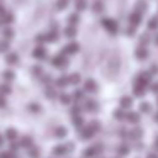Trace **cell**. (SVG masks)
Wrapping results in <instances>:
<instances>
[{
	"instance_id": "55",
	"label": "cell",
	"mask_w": 158,
	"mask_h": 158,
	"mask_svg": "<svg viewBox=\"0 0 158 158\" xmlns=\"http://www.w3.org/2000/svg\"><path fill=\"white\" fill-rule=\"evenodd\" d=\"M2 143H4V139H2V138H0V146H2Z\"/></svg>"
},
{
	"instance_id": "42",
	"label": "cell",
	"mask_w": 158,
	"mask_h": 158,
	"mask_svg": "<svg viewBox=\"0 0 158 158\" xmlns=\"http://www.w3.org/2000/svg\"><path fill=\"white\" fill-rule=\"evenodd\" d=\"M90 127H92V129H94V131H95V133H97V131L100 129V124H99V121H94V123L90 124Z\"/></svg>"
},
{
	"instance_id": "44",
	"label": "cell",
	"mask_w": 158,
	"mask_h": 158,
	"mask_svg": "<svg viewBox=\"0 0 158 158\" xmlns=\"http://www.w3.org/2000/svg\"><path fill=\"white\" fill-rule=\"evenodd\" d=\"M134 31H136V26H129L126 34H127V36H134Z\"/></svg>"
},
{
	"instance_id": "28",
	"label": "cell",
	"mask_w": 158,
	"mask_h": 158,
	"mask_svg": "<svg viewBox=\"0 0 158 158\" xmlns=\"http://www.w3.org/2000/svg\"><path fill=\"white\" fill-rule=\"evenodd\" d=\"M139 110H141V112H144V114L151 112V104H148V102H143V104L139 106Z\"/></svg>"
},
{
	"instance_id": "32",
	"label": "cell",
	"mask_w": 158,
	"mask_h": 158,
	"mask_svg": "<svg viewBox=\"0 0 158 158\" xmlns=\"http://www.w3.org/2000/svg\"><path fill=\"white\" fill-rule=\"evenodd\" d=\"M29 156L31 158H38L39 156V148H29Z\"/></svg>"
},
{
	"instance_id": "7",
	"label": "cell",
	"mask_w": 158,
	"mask_h": 158,
	"mask_svg": "<svg viewBox=\"0 0 158 158\" xmlns=\"http://www.w3.org/2000/svg\"><path fill=\"white\" fill-rule=\"evenodd\" d=\"M134 56H136L138 60H146V58H148V49H146V46H139V48L136 49V53H134Z\"/></svg>"
},
{
	"instance_id": "29",
	"label": "cell",
	"mask_w": 158,
	"mask_h": 158,
	"mask_svg": "<svg viewBox=\"0 0 158 158\" xmlns=\"http://www.w3.org/2000/svg\"><path fill=\"white\" fill-rule=\"evenodd\" d=\"M29 110H31V112H34V114H39L41 112V106H39V104H29Z\"/></svg>"
},
{
	"instance_id": "4",
	"label": "cell",
	"mask_w": 158,
	"mask_h": 158,
	"mask_svg": "<svg viewBox=\"0 0 158 158\" xmlns=\"http://www.w3.org/2000/svg\"><path fill=\"white\" fill-rule=\"evenodd\" d=\"M32 56H34L36 60H46L48 53H46L44 46H43V44H39V46H36V48H34V51H32Z\"/></svg>"
},
{
	"instance_id": "31",
	"label": "cell",
	"mask_w": 158,
	"mask_h": 158,
	"mask_svg": "<svg viewBox=\"0 0 158 158\" xmlns=\"http://www.w3.org/2000/svg\"><path fill=\"white\" fill-rule=\"evenodd\" d=\"M114 117H116V119H126V112H124L123 109H117L116 112H114Z\"/></svg>"
},
{
	"instance_id": "40",
	"label": "cell",
	"mask_w": 158,
	"mask_h": 158,
	"mask_svg": "<svg viewBox=\"0 0 158 158\" xmlns=\"http://www.w3.org/2000/svg\"><path fill=\"white\" fill-rule=\"evenodd\" d=\"M4 78L5 80H14V72H10V70H9V72H5L4 73Z\"/></svg>"
},
{
	"instance_id": "33",
	"label": "cell",
	"mask_w": 158,
	"mask_h": 158,
	"mask_svg": "<svg viewBox=\"0 0 158 158\" xmlns=\"http://www.w3.org/2000/svg\"><path fill=\"white\" fill-rule=\"evenodd\" d=\"M148 41H150V36H148V34H141V38H139V46H146Z\"/></svg>"
},
{
	"instance_id": "45",
	"label": "cell",
	"mask_w": 158,
	"mask_h": 158,
	"mask_svg": "<svg viewBox=\"0 0 158 158\" xmlns=\"http://www.w3.org/2000/svg\"><path fill=\"white\" fill-rule=\"evenodd\" d=\"M131 136H133V138H136V139H138V138L141 136V129H134L133 133H131Z\"/></svg>"
},
{
	"instance_id": "18",
	"label": "cell",
	"mask_w": 158,
	"mask_h": 158,
	"mask_svg": "<svg viewBox=\"0 0 158 158\" xmlns=\"http://www.w3.org/2000/svg\"><path fill=\"white\" fill-rule=\"evenodd\" d=\"M65 36L66 38H75L77 36V27L75 26H68V27L65 29Z\"/></svg>"
},
{
	"instance_id": "46",
	"label": "cell",
	"mask_w": 158,
	"mask_h": 158,
	"mask_svg": "<svg viewBox=\"0 0 158 158\" xmlns=\"http://www.w3.org/2000/svg\"><path fill=\"white\" fill-rule=\"evenodd\" d=\"M72 114H73V116H77V114H80V107H78V106L72 107Z\"/></svg>"
},
{
	"instance_id": "39",
	"label": "cell",
	"mask_w": 158,
	"mask_h": 158,
	"mask_svg": "<svg viewBox=\"0 0 158 158\" xmlns=\"http://www.w3.org/2000/svg\"><path fill=\"white\" fill-rule=\"evenodd\" d=\"M32 73H34L36 77H41V73H43V68H41V66H32Z\"/></svg>"
},
{
	"instance_id": "48",
	"label": "cell",
	"mask_w": 158,
	"mask_h": 158,
	"mask_svg": "<svg viewBox=\"0 0 158 158\" xmlns=\"http://www.w3.org/2000/svg\"><path fill=\"white\" fill-rule=\"evenodd\" d=\"M151 92L158 94V83H153V85H151Z\"/></svg>"
},
{
	"instance_id": "30",
	"label": "cell",
	"mask_w": 158,
	"mask_h": 158,
	"mask_svg": "<svg viewBox=\"0 0 158 158\" xmlns=\"http://www.w3.org/2000/svg\"><path fill=\"white\" fill-rule=\"evenodd\" d=\"M12 36H14V31L10 27H5L4 29V39H12Z\"/></svg>"
},
{
	"instance_id": "5",
	"label": "cell",
	"mask_w": 158,
	"mask_h": 158,
	"mask_svg": "<svg viewBox=\"0 0 158 158\" xmlns=\"http://www.w3.org/2000/svg\"><path fill=\"white\" fill-rule=\"evenodd\" d=\"M61 53L63 55H75V53H78V44L77 43H68Z\"/></svg>"
},
{
	"instance_id": "1",
	"label": "cell",
	"mask_w": 158,
	"mask_h": 158,
	"mask_svg": "<svg viewBox=\"0 0 158 158\" xmlns=\"http://www.w3.org/2000/svg\"><path fill=\"white\" fill-rule=\"evenodd\" d=\"M102 26L106 27V31H109L110 34H117V31H119V26H117V22L114 21V19H102Z\"/></svg>"
},
{
	"instance_id": "13",
	"label": "cell",
	"mask_w": 158,
	"mask_h": 158,
	"mask_svg": "<svg viewBox=\"0 0 158 158\" xmlns=\"http://www.w3.org/2000/svg\"><path fill=\"white\" fill-rule=\"evenodd\" d=\"M68 82H70V85H78L82 82V77L78 73H72V75H68Z\"/></svg>"
},
{
	"instance_id": "34",
	"label": "cell",
	"mask_w": 158,
	"mask_h": 158,
	"mask_svg": "<svg viewBox=\"0 0 158 158\" xmlns=\"http://www.w3.org/2000/svg\"><path fill=\"white\" fill-rule=\"evenodd\" d=\"M0 158H15V153L14 151H2V153H0Z\"/></svg>"
},
{
	"instance_id": "53",
	"label": "cell",
	"mask_w": 158,
	"mask_h": 158,
	"mask_svg": "<svg viewBox=\"0 0 158 158\" xmlns=\"http://www.w3.org/2000/svg\"><path fill=\"white\" fill-rule=\"evenodd\" d=\"M155 43H156V44H158V34L155 36Z\"/></svg>"
},
{
	"instance_id": "3",
	"label": "cell",
	"mask_w": 158,
	"mask_h": 158,
	"mask_svg": "<svg viewBox=\"0 0 158 158\" xmlns=\"http://www.w3.org/2000/svg\"><path fill=\"white\" fill-rule=\"evenodd\" d=\"M51 63H53V66H56V68H65V66L68 65V61H66V58L63 56V53H60V55L53 56Z\"/></svg>"
},
{
	"instance_id": "56",
	"label": "cell",
	"mask_w": 158,
	"mask_h": 158,
	"mask_svg": "<svg viewBox=\"0 0 158 158\" xmlns=\"http://www.w3.org/2000/svg\"><path fill=\"white\" fill-rule=\"evenodd\" d=\"M0 12H4V10H2V7H0Z\"/></svg>"
},
{
	"instance_id": "38",
	"label": "cell",
	"mask_w": 158,
	"mask_h": 158,
	"mask_svg": "<svg viewBox=\"0 0 158 158\" xmlns=\"http://www.w3.org/2000/svg\"><path fill=\"white\" fill-rule=\"evenodd\" d=\"M56 7H58L60 10H61V9H66L68 7V0H58V5H56Z\"/></svg>"
},
{
	"instance_id": "52",
	"label": "cell",
	"mask_w": 158,
	"mask_h": 158,
	"mask_svg": "<svg viewBox=\"0 0 158 158\" xmlns=\"http://www.w3.org/2000/svg\"><path fill=\"white\" fill-rule=\"evenodd\" d=\"M155 148H158V138H156V141H155V144H153Z\"/></svg>"
},
{
	"instance_id": "23",
	"label": "cell",
	"mask_w": 158,
	"mask_h": 158,
	"mask_svg": "<svg viewBox=\"0 0 158 158\" xmlns=\"http://www.w3.org/2000/svg\"><path fill=\"white\" fill-rule=\"evenodd\" d=\"M21 146H24V148H31L32 146V139H31V136H24L21 139Z\"/></svg>"
},
{
	"instance_id": "25",
	"label": "cell",
	"mask_w": 158,
	"mask_h": 158,
	"mask_svg": "<svg viewBox=\"0 0 158 158\" xmlns=\"http://www.w3.org/2000/svg\"><path fill=\"white\" fill-rule=\"evenodd\" d=\"M10 44H9V39H4V41H0V53H7Z\"/></svg>"
},
{
	"instance_id": "15",
	"label": "cell",
	"mask_w": 158,
	"mask_h": 158,
	"mask_svg": "<svg viewBox=\"0 0 158 158\" xmlns=\"http://www.w3.org/2000/svg\"><path fill=\"white\" fill-rule=\"evenodd\" d=\"M126 119L129 121L131 124H138V123H139V114H136V112H127V114H126Z\"/></svg>"
},
{
	"instance_id": "17",
	"label": "cell",
	"mask_w": 158,
	"mask_h": 158,
	"mask_svg": "<svg viewBox=\"0 0 158 158\" xmlns=\"http://www.w3.org/2000/svg\"><path fill=\"white\" fill-rule=\"evenodd\" d=\"M70 82H68V77H60L58 80H56V87H60V89H63V87H68Z\"/></svg>"
},
{
	"instance_id": "20",
	"label": "cell",
	"mask_w": 158,
	"mask_h": 158,
	"mask_svg": "<svg viewBox=\"0 0 158 158\" xmlns=\"http://www.w3.org/2000/svg\"><path fill=\"white\" fill-rule=\"evenodd\" d=\"M72 100H73V97H72V95H68V94H61V95H60V102L65 104V106L72 104Z\"/></svg>"
},
{
	"instance_id": "36",
	"label": "cell",
	"mask_w": 158,
	"mask_h": 158,
	"mask_svg": "<svg viewBox=\"0 0 158 158\" xmlns=\"http://www.w3.org/2000/svg\"><path fill=\"white\" fill-rule=\"evenodd\" d=\"M56 39H58V32H56V31H51V32L48 34V41H53V43H55Z\"/></svg>"
},
{
	"instance_id": "24",
	"label": "cell",
	"mask_w": 158,
	"mask_h": 158,
	"mask_svg": "<svg viewBox=\"0 0 158 158\" xmlns=\"http://www.w3.org/2000/svg\"><path fill=\"white\" fill-rule=\"evenodd\" d=\"M83 155H85V158H92V156H95V155H97V150H95V146H92V148H87V150L83 151Z\"/></svg>"
},
{
	"instance_id": "43",
	"label": "cell",
	"mask_w": 158,
	"mask_h": 158,
	"mask_svg": "<svg viewBox=\"0 0 158 158\" xmlns=\"http://www.w3.org/2000/svg\"><path fill=\"white\" fill-rule=\"evenodd\" d=\"M92 9H94V12H100V10H102V4H100V2H95Z\"/></svg>"
},
{
	"instance_id": "12",
	"label": "cell",
	"mask_w": 158,
	"mask_h": 158,
	"mask_svg": "<svg viewBox=\"0 0 158 158\" xmlns=\"http://www.w3.org/2000/svg\"><path fill=\"white\" fill-rule=\"evenodd\" d=\"M85 107L87 110H90V112H95L97 109H99V106H97V102L95 100H92V99H89V100H85Z\"/></svg>"
},
{
	"instance_id": "8",
	"label": "cell",
	"mask_w": 158,
	"mask_h": 158,
	"mask_svg": "<svg viewBox=\"0 0 158 158\" xmlns=\"http://www.w3.org/2000/svg\"><path fill=\"white\" fill-rule=\"evenodd\" d=\"M141 15L143 14H139V12H133V14L129 15V24L131 26H139L141 24Z\"/></svg>"
},
{
	"instance_id": "50",
	"label": "cell",
	"mask_w": 158,
	"mask_h": 158,
	"mask_svg": "<svg viewBox=\"0 0 158 158\" xmlns=\"http://www.w3.org/2000/svg\"><path fill=\"white\" fill-rule=\"evenodd\" d=\"M150 72H151V75H155V73H158V66H156V65H153V66H151V70H150Z\"/></svg>"
},
{
	"instance_id": "2",
	"label": "cell",
	"mask_w": 158,
	"mask_h": 158,
	"mask_svg": "<svg viewBox=\"0 0 158 158\" xmlns=\"http://www.w3.org/2000/svg\"><path fill=\"white\" fill-rule=\"evenodd\" d=\"M72 148H73L72 144H58V146L53 148V155H56V156H65Z\"/></svg>"
},
{
	"instance_id": "19",
	"label": "cell",
	"mask_w": 158,
	"mask_h": 158,
	"mask_svg": "<svg viewBox=\"0 0 158 158\" xmlns=\"http://www.w3.org/2000/svg\"><path fill=\"white\" fill-rule=\"evenodd\" d=\"M78 21H80L78 12H75V14H70V15H68V24H70V26H77V24H78Z\"/></svg>"
},
{
	"instance_id": "26",
	"label": "cell",
	"mask_w": 158,
	"mask_h": 158,
	"mask_svg": "<svg viewBox=\"0 0 158 158\" xmlns=\"http://www.w3.org/2000/svg\"><path fill=\"white\" fill-rule=\"evenodd\" d=\"M75 7H77V10H78V12H82V10H85V9H87V2H85V0H77Z\"/></svg>"
},
{
	"instance_id": "22",
	"label": "cell",
	"mask_w": 158,
	"mask_h": 158,
	"mask_svg": "<svg viewBox=\"0 0 158 158\" xmlns=\"http://www.w3.org/2000/svg\"><path fill=\"white\" fill-rule=\"evenodd\" d=\"M72 97H73V100H75V102H82L85 95H83V90H75Z\"/></svg>"
},
{
	"instance_id": "49",
	"label": "cell",
	"mask_w": 158,
	"mask_h": 158,
	"mask_svg": "<svg viewBox=\"0 0 158 158\" xmlns=\"http://www.w3.org/2000/svg\"><path fill=\"white\" fill-rule=\"evenodd\" d=\"M0 107H5V97L0 94Z\"/></svg>"
},
{
	"instance_id": "10",
	"label": "cell",
	"mask_w": 158,
	"mask_h": 158,
	"mask_svg": "<svg viewBox=\"0 0 158 158\" xmlns=\"http://www.w3.org/2000/svg\"><path fill=\"white\" fill-rule=\"evenodd\" d=\"M5 138L9 139V143H14V141L19 139V134L15 129H7V133H5Z\"/></svg>"
},
{
	"instance_id": "6",
	"label": "cell",
	"mask_w": 158,
	"mask_h": 158,
	"mask_svg": "<svg viewBox=\"0 0 158 158\" xmlns=\"http://www.w3.org/2000/svg\"><path fill=\"white\" fill-rule=\"evenodd\" d=\"M83 90L85 92H90V94H95L97 92V83H95V80H87L85 82V85H83Z\"/></svg>"
},
{
	"instance_id": "35",
	"label": "cell",
	"mask_w": 158,
	"mask_h": 158,
	"mask_svg": "<svg viewBox=\"0 0 158 158\" xmlns=\"http://www.w3.org/2000/svg\"><path fill=\"white\" fill-rule=\"evenodd\" d=\"M0 94H2V95L10 94V85H0Z\"/></svg>"
},
{
	"instance_id": "37",
	"label": "cell",
	"mask_w": 158,
	"mask_h": 158,
	"mask_svg": "<svg viewBox=\"0 0 158 158\" xmlns=\"http://www.w3.org/2000/svg\"><path fill=\"white\" fill-rule=\"evenodd\" d=\"M56 136H58V138H65L66 136V129H65V127H58V129H56Z\"/></svg>"
},
{
	"instance_id": "9",
	"label": "cell",
	"mask_w": 158,
	"mask_h": 158,
	"mask_svg": "<svg viewBox=\"0 0 158 158\" xmlns=\"http://www.w3.org/2000/svg\"><path fill=\"white\" fill-rule=\"evenodd\" d=\"M80 131H82V139H90V138L95 134V131H94L90 126H89V127H82Z\"/></svg>"
},
{
	"instance_id": "51",
	"label": "cell",
	"mask_w": 158,
	"mask_h": 158,
	"mask_svg": "<svg viewBox=\"0 0 158 158\" xmlns=\"http://www.w3.org/2000/svg\"><path fill=\"white\" fill-rule=\"evenodd\" d=\"M148 158H158V156H156V155H155V153H151V155H150V156H148Z\"/></svg>"
},
{
	"instance_id": "21",
	"label": "cell",
	"mask_w": 158,
	"mask_h": 158,
	"mask_svg": "<svg viewBox=\"0 0 158 158\" xmlns=\"http://www.w3.org/2000/svg\"><path fill=\"white\" fill-rule=\"evenodd\" d=\"M73 124H75V127H78V129H82V127H83V119H82L80 114L73 116Z\"/></svg>"
},
{
	"instance_id": "54",
	"label": "cell",
	"mask_w": 158,
	"mask_h": 158,
	"mask_svg": "<svg viewBox=\"0 0 158 158\" xmlns=\"http://www.w3.org/2000/svg\"><path fill=\"white\" fill-rule=\"evenodd\" d=\"M155 121H156V123H158V114H155Z\"/></svg>"
},
{
	"instance_id": "47",
	"label": "cell",
	"mask_w": 158,
	"mask_h": 158,
	"mask_svg": "<svg viewBox=\"0 0 158 158\" xmlns=\"http://www.w3.org/2000/svg\"><path fill=\"white\" fill-rule=\"evenodd\" d=\"M46 95H49V97H55V90H53V89H46Z\"/></svg>"
},
{
	"instance_id": "16",
	"label": "cell",
	"mask_w": 158,
	"mask_h": 158,
	"mask_svg": "<svg viewBox=\"0 0 158 158\" xmlns=\"http://www.w3.org/2000/svg\"><path fill=\"white\" fill-rule=\"evenodd\" d=\"M148 29H150V31H158V15L150 19V22H148Z\"/></svg>"
},
{
	"instance_id": "14",
	"label": "cell",
	"mask_w": 158,
	"mask_h": 158,
	"mask_svg": "<svg viewBox=\"0 0 158 158\" xmlns=\"http://www.w3.org/2000/svg\"><path fill=\"white\" fill-rule=\"evenodd\" d=\"M131 106H133V99L124 95L123 99H121V107H123V109H131Z\"/></svg>"
},
{
	"instance_id": "27",
	"label": "cell",
	"mask_w": 158,
	"mask_h": 158,
	"mask_svg": "<svg viewBox=\"0 0 158 158\" xmlns=\"http://www.w3.org/2000/svg\"><path fill=\"white\" fill-rule=\"evenodd\" d=\"M146 9H148V5L144 4V2H138V5H136V12H139V14H144V12H146Z\"/></svg>"
},
{
	"instance_id": "41",
	"label": "cell",
	"mask_w": 158,
	"mask_h": 158,
	"mask_svg": "<svg viewBox=\"0 0 158 158\" xmlns=\"http://www.w3.org/2000/svg\"><path fill=\"white\" fill-rule=\"evenodd\" d=\"M127 151H129V148H127L126 144H121L119 146V153L121 155H127Z\"/></svg>"
},
{
	"instance_id": "11",
	"label": "cell",
	"mask_w": 158,
	"mask_h": 158,
	"mask_svg": "<svg viewBox=\"0 0 158 158\" xmlns=\"http://www.w3.org/2000/svg\"><path fill=\"white\" fill-rule=\"evenodd\" d=\"M5 61H7V65H17V63H19V56L15 55V53H7Z\"/></svg>"
}]
</instances>
